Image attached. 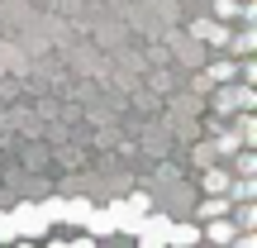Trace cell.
Masks as SVG:
<instances>
[{"label":"cell","instance_id":"obj_1","mask_svg":"<svg viewBox=\"0 0 257 248\" xmlns=\"http://www.w3.org/2000/svg\"><path fill=\"white\" fill-rule=\"evenodd\" d=\"M10 220H15V234H19V239H48V220L38 215V205H29V201L15 205Z\"/></svg>","mask_w":257,"mask_h":248},{"label":"cell","instance_id":"obj_2","mask_svg":"<svg viewBox=\"0 0 257 248\" xmlns=\"http://www.w3.org/2000/svg\"><path fill=\"white\" fill-rule=\"evenodd\" d=\"M167 234H172V220H167V215H153V210H148L143 220H138L134 239L143 243V248H162V243H167Z\"/></svg>","mask_w":257,"mask_h":248},{"label":"cell","instance_id":"obj_3","mask_svg":"<svg viewBox=\"0 0 257 248\" xmlns=\"http://www.w3.org/2000/svg\"><path fill=\"white\" fill-rule=\"evenodd\" d=\"M105 220H110V234H128V239H134V229H138L143 215H138L128 201H114V205H105Z\"/></svg>","mask_w":257,"mask_h":248},{"label":"cell","instance_id":"obj_4","mask_svg":"<svg viewBox=\"0 0 257 248\" xmlns=\"http://www.w3.org/2000/svg\"><path fill=\"white\" fill-rule=\"evenodd\" d=\"M191 34L200 38V43H214V48H224V43H229V29H224V19H195V24H191Z\"/></svg>","mask_w":257,"mask_h":248},{"label":"cell","instance_id":"obj_5","mask_svg":"<svg viewBox=\"0 0 257 248\" xmlns=\"http://www.w3.org/2000/svg\"><path fill=\"white\" fill-rule=\"evenodd\" d=\"M205 224H210V229H200V239H210V243H233V234H238L224 215H214V220H205Z\"/></svg>","mask_w":257,"mask_h":248},{"label":"cell","instance_id":"obj_6","mask_svg":"<svg viewBox=\"0 0 257 248\" xmlns=\"http://www.w3.org/2000/svg\"><path fill=\"white\" fill-rule=\"evenodd\" d=\"M229 182H233V177L224 172V167H210V172L200 177V186H205V196H219V191H229Z\"/></svg>","mask_w":257,"mask_h":248},{"label":"cell","instance_id":"obj_7","mask_svg":"<svg viewBox=\"0 0 257 248\" xmlns=\"http://www.w3.org/2000/svg\"><path fill=\"white\" fill-rule=\"evenodd\" d=\"M233 76H238V67H233V62H224V57H219L214 67H205L200 86H210V81H233Z\"/></svg>","mask_w":257,"mask_h":248},{"label":"cell","instance_id":"obj_8","mask_svg":"<svg viewBox=\"0 0 257 248\" xmlns=\"http://www.w3.org/2000/svg\"><path fill=\"white\" fill-rule=\"evenodd\" d=\"M214 215H229V191L205 196V201H200V220H214Z\"/></svg>","mask_w":257,"mask_h":248},{"label":"cell","instance_id":"obj_9","mask_svg":"<svg viewBox=\"0 0 257 248\" xmlns=\"http://www.w3.org/2000/svg\"><path fill=\"white\" fill-rule=\"evenodd\" d=\"M91 210H95V205L76 196V201H67V215H62V220H67V224H86V220H91Z\"/></svg>","mask_w":257,"mask_h":248},{"label":"cell","instance_id":"obj_10","mask_svg":"<svg viewBox=\"0 0 257 248\" xmlns=\"http://www.w3.org/2000/svg\"><path fill=\"white\" fill-rule=\"evenodd\" d=\"M167 243H181V248H191V243H200V229H195V224H172Z\"/></svg>","mask_w":257,"mask_h":248},{"label":"cell","instance_id":"obj_11","mask_svg":"<svg viewBox=\"0 0 257 248\" xmlns=\"http://www.w3.org/2000/svg\"><path fill=\"white\" fill-rule=\"evenodd\" d=\"M229 196H233V201H252V196H257V177H233Z\"/></svg>","mask_w":257,"mask_h":248},{"label":"cell","instance_id":"obj_12","mask_svg":"<svg viewBox=\"0 0 257 248\" xmlns=\"http://www.w3.org/2000/svg\"><path fill=\"white\" fill-rule=\"evenodd\" d=\"M38 215H43L48 224H62V215H67V201H62V196H53V201H43V205H38Z\"/></svg>","mask_w":257,"mask_h":248},{"label":"cell","instance_id":"obj_13","mask_svg":"<svg viewBox=\"0 0 257 248\" xmlns=\"http://www.w3.org/2000/svg\"><path fill=\"white\" fill-rule=\"evenodd\" d=\"M238 148H243L238 129H219V138H214V153H238Z\"/></svg>","mask_w":257,"mask_h":248},{"label":"cell","instance_id":"obj_14","mask_svg":"<svg viewBox=\"0 0 257 248\" xmlns=\"http://www.w3.org/2000/svg\"><path fill=\"white\" fill-rule=\"evenodd\" d=\"M214 110H238V91L229 81H219V96H214Z\"/></svg>","mask_w":257,"mask_h":248},{"label":"cell","instance_id":"obj_15","mask_svg":"<svg viewBox=\"0 0 257 248\" xmlns=\"http://www.w3.org/2000/svg\"><path fill=\"white\" fill-rule=\"evenodd\" d=\"M233 224H243V229H257V205H252V201H238V215H233Z\"/></svg>","mask_w":257,"mask_h":248},{"label":"cell","instance_id":"obj_16","mask_svg":"<svg viewBox=\"0 0 257 248\" xmlns=\"http://www.w3.org/2000/svg\"><path fill=\"white\" fill-rule=\"evenodd\" d=\"M238 138H243V148L257 143V124H252V115H243V120H238Z\"/></svg>","mask_w":257,"mask_h":248},{"label":"cell","instance_id":"obj_17","mask_svg":"<svg viewBox=\"0 0 257 248\" xmlns=\"http://www.w3.org/2000/svg\"><path fill=\"white\" fill-rule=\"evenodd\" d=\"M238 5L243 0H214V19H238Z\"/></svg>","mask_w":257,"mask_h":248},{"label":"cell","instance_id":"obj_18","mask_svg":"<svg viewBox=\"0 0 257 248\" xmlns=\"http://www.w3.org/2000/svg\"><path fill=\"white\" fill-rule=\"evenodd\" d=\"M15 220H10V210H0V243H15Z\"/></svg>","mask_w":257,"mask_h":248},{"label":"cell","instance_id":"obj_19","mask_svg":"<svg viewBox=\"0 0 257 248\" xmlns=\"http://www.w3.org/2000/svg\"><path fill=\"white\" fill-rule=\"evenodd\" d=\"M233 48H238V53H252L257 48V29H243V34L233 38Z\"/></svg>","mask_w":257,"mask_h":248},{"label":"cell","instance_id":"obj_20","mask_svg":"<svg viewBox=\"0 0 257 248\" xmlns=\"http://www.w3.org/2000/svg\"><path fill=\"white\" fill-rule=\"evenodd\" d=\"M238 177H257V157L238 148Z\"/></svg>","mask_w":257,"mask_h":248},{"label":"cell","instance_id":"obj_21","mask_svg":"<svg viewBox=\"0 0 257 248\" xmlns=\"http://www.w3.org/2000/svg\"><path fill=\"white\" fill-rule=\"evenodd\" d=\"M252 105H257V91L243 81V86H238V110H252Z\"/></svg>","mask_w":257,"mask_h":248},{"label":"cell","instance_id":"obj_22","mask_svg":"<svg viewBox=\"0 0 257 248\" xmlns=\"http://www.w3.org/2000/svg\"><path fill=\"white\" fill-rule=\"evenodd\" d=\"M238 76H243V81H248V86L257 81V62H252L248 53H243V62H238Z\"/></svg>","mask_w":257,"mask_h":248},{"label":"cell","instance_id":"obj_23","mask_svg":"<svg viewBox=\"0 0 257 248\" xmlns=\"http://www.w3.org/2000/svg\"><path fill=\"white\" fill-rule=\"evenodd\" d=\"M128 205H134V210H138V215H148V210H153V201H148V196H143V191H134V196H128Z\"/></svg>","mask_w":257,"mask_h":248}]
</instances>
